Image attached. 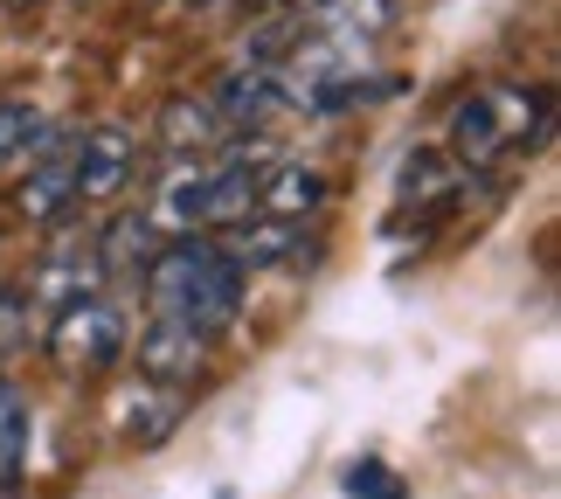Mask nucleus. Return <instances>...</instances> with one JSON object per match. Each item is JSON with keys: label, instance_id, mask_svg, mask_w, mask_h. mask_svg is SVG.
Segmentation results:
<instances>
[{"label": "nucleus", "instance_id": "obj_1", "mask_svg": "<svg viewBox=\"0 0 561 499\" xmlns=\"http://www.w3.org/2000/svg\"><path fill=\"white\" fill-rule=\"evenodd\" d=\"M146 298H153V319H174L194 333H222L243 313V264L222 243H202V236H181L146 257Z\"/></svg>", "mask_w": 561, "mask_h": 499}, {"label": "nucleus", "instance_id": "obj_7", "mask_svg": "<svg viewBox=\"0 0 561 499\" xmlns=\"http://www.w3.org/2000/svg\"><path fill=\"white\" fill-rule=\"evenodd\" d=\"M208 333H194V327H174V319H153L139 340V375L146 382H160V388H187L194 375H202V361H208Z\"/></svg>", "mask_w": 561, "mask_h": 499}, {"label": "nucleus", "instance_id": "obj_9", "mask_svg": "<svg viewBox=\"0 0 561 499\" xmlns=\"http://www.w3.org/2000/svg\"><path fill=\"white\" fill-rule=\"evenodd\" d=\"M236 133L222 125V112L215 104H194V98H174L160 112V146L167 154H222Z\"/></svg>", "mask_w": 561, "mask_h": 499}, {"label": "nucleus", "instance_id": "obj_12", "mask_svg": "<svg viewBox=\"0 0 561 499\" xmlns=\"http://www.w3.org/2000/svg\"><path fill=\"white\" fill-rule=\"evenodd\" d=\"M21 458H28V396L0 382V479H14Z\"/></svg>", "mask_w": 561, "mask_h": 499}, {"label": "nucleus", "instance_id": "obj_3", "mask_svg": "<svg viewBox=\"0 0 561 499\" xmlns=\"http://www.w3.org/2000/svg\"><path fill=\"white\" fill-rule=\"evenodd\" d=\"M256 181H264V167H250V160L181 173V181H167L153 215L174 223V229H229V223H243V215H256Z\"/></svg>", "mask_w": 561, "mask_h": 499}, {"label": "nucleus", "instance_id": "obj_2", "mask_svg": "<svg viewBox=\"0 0 561 499\" xmlns=\"http://www.w3.org/2000/svg\"><path fill=\"white\" fill-rule=\"evenodd\" d=\"M548 139V98L527 83H479L458 112H450V154L465 167H492L520 146Z\"/></svg>", "mask_w": 561, "mask_h": 499}, {"label": "nucleus", "instance_id": "obj_8", "mask_svg": "<svg viewBox=\"0 0 561 499\" xmlns=\"http://www.w3.org/2000/svg\"><path fill=\"white\" fill-rule=\"evenodd\" d=\"M208 104L222 112V125H229V133L243 139L250 125H271V118L285 112L291 98L277 91V77H271V70H229L222 83H215V98H208Z\"/></svg>", "mask_w": 561, "mask_h": 499}, {"label": "nucleus", "instance_id": "obj_11", "mask_svg": "<svg viewBox=\"0 0 561 499\" xmlns=\"http://www.w3.org/2000/svg\"><path fill=\"white\" fill-rule=\"evenodd\" d=\"M146 257H153V215H118V223L104 229V264L146 271Z\"/></svg>", "mask_w": 561, "mask_h": 499}, {"label": "nucleus", "instance_id": "obj_13", "mask_svg": "<svg viewBox=\"0 0 561 499\" xmlns=\"http://www.w3.org/2000/svg\"><path fill=\"white\" fill-rule=\"evenodd\" d=\"M42 133H49V118H42L35 104H21V98H8V104H0V167L28 160Z\"/></svg>", "mask_w": 561, "mask_h": 499}, {"label": "nucleus", "instance_id": "obj_4", "mask_svg": "<svg viewBox=\"0 0 561 499\" xmlns=\"http://www.w3.org/2000/svg\"><path fill=\"white\" fill-rule=\"evenodd\" d=\"M49 354L70 375H104L112 361H125V313L112 298H62L49 319Z\"/></svg>", "mask_w": 561, "mask_h": 499}, {"label": "nucleus", "instance_id": "obj_14", "mask_svg": "<svg viewBox=\"0 0 561 499\" xmlns=\"http://www.w3.org/2000/svg\"><path fill=\"white\" fill-rule=\"evenodd\" d=\"M347 492H354V499H402L396 479H381V465H354V472H347Z\"/></svg>", "mask_w": 561, "mask_h": 499}, {"label": "nucleus", "instance_id": "obj_10", "mask_svg": "<svg viewBox=\"0 0 561 499\" xmlns=\"http://www.w3.org/2000/svg\"><path fill=\"white\" fill-rule=\"evenodd\" d=\"M319 202H327V181H319L312 167H277L256 181V215H285V223H298V215H312Z\"/></svg>", "mask_w": 561, "mask_h": 499}, {"label": "nucleus", "instance_id": "obj_6", "mask_svg": "<svg viewBox=\"0 0 561 499\" xmlns=\"http://www.w3.org/2000/svg\"><path fill=\"white\" fill-rule=\"evenodd\" d=\"M139 167V146L125 125H91L77 133V202H112V194L133 181Z\"/></svg>", "mask_w": 561, "mask_h": 499}, {"label": "nucleus", "instance_id": "obj_15", "mask_svg": "<svg viewBox=\"0 0 561 499\" xmlns=\"http://www.w3.org/2000/svg\"><path fill=\"white\" fill-rule=\"evenodd\" d=\"M8 8H14V14H21V8H35V0H8Z\"/></svg>", "mask_w": 561, "mask_h": 499}, {"label": "nucleus", "instance_id": "obj_5", "mask_svg": "<svg viewBox=\"0 0 561 499\" xmlns=\"http://www.w3.org/2000/svg\"><path fill=\"white\" fill-rule=\"evenodd\" d=\"M14 208L28 223H56L62 208H77V133H42L35 154H28V173L14 188Z\"/></svg>", "mask_w": 561, "mask_h": 499}]
</instances>
